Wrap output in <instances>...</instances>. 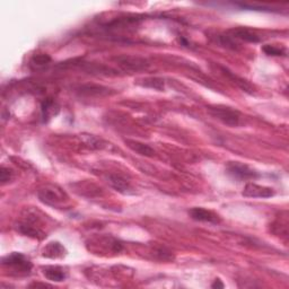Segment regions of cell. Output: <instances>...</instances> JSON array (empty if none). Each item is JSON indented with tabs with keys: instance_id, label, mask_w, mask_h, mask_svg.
<instances>
[{
	"instance_id": "ac0fdd59",
	"label": "cell",
	"mask_w": 289,
	"mask_h": 289,
	"mask_svg": "<svg viewBox=\"0 0 289 289\" xmlns=\"http://www.w3.org/2000/svg\"><path fill=\"white\" fill-rule=\"evenodd\" d=\"M51 62V57L46 55V53H39V55H35L32 59L30 61L31 68H33L34 70L42 69L44 67L48 66Z\"/></svg>"
},
{
	"instance_id": "6da1fadb",
	"label": "cell",
	"mask_w": 289,
	"mask_h": 289,
	"mask_svg": "<svg viewBox=\"0 0 289 289\" xmlns=\"http://www.w3.org/2000/svg\"><path fill=\"white\" fill-rule=\"evenodd\" d=\"M209 113L213 118L228 127H237L241 123V114L237 110L226 105H212L208 108Z\"/></svg>"
},
{
	"instance_id": "603a6c76",
	"label": "cell",
	"mask_w": 289,
	"mask_h": 289,
	"mask_svg": "<svg viewBox=\"0 0 289 289\" xmlns=\"http://www.w3.org/2000/svg\"><path fill=\"white\" fill-rule=\"evenodd\" d=\"M211 287L212 288H224V283L221 282V280H219V279H216L215 280V282H213L212 284H211Z\"/></svg>"
},
{
	"instance_id": "d6986e66",
	"label": "cell",
	"mask_w": 289,
	"mask_h": 289,
	"mask_svg": "<svg viewBox=\"0 0 289 289\" xmlns=\"http://www.w3.org/2000/svg\"><path fill=\"white\" fill-rule=\"evenodd\" d=\"M216 42L219 44L220 47L229 49V50H238L239 44L235 42V39L230 37V35H217Z\"/></svg>"
},
{
	"instance_id": "5bb4252c",
	"label": "cell",
	"mask_w": 289,
	"mask_h": 289,
	"mask_svg": "<svg viewBox=\"0 0 289 289\" xmlns=\"http://www.w3.org/2000/svg\"><path fill=\"white\" fill-rule=\"evenodd\" d=\"M82 68L92 75H104V76H117L118 75L114 69L100 64H84Z\"/></svg>"
},
{
	"instance_id": "8fae6325",
	"label": "cell",
	"mask_w": 289,
	"mask_h": 289,
	"mask_svg": "<svg viewBox=\"0 0 289 289\" xmlns=\"http://www.w3.org/2000/svg\"><path fill=\"white\" fill-rule=\"evenodd\" d=\"M42 273L48 280L60 282L67 278L66 271L58 265H47L42 268Z\"/></svg>"
},
{
	"instance_id": "e0dca14e",
	"label": "cell",
	"mask_w": 289,
	"mask_h": 289,
	"mask_svg": "<svg viewBox=\"0 0 289 289\" xmlns=\"http://www.w3.org/2000/svg\"><path fill=\"white\" fill-rule=\"evenodd\" d=\"M17 230L21 234L25 235V236L29 237H33V238H38V239H42L44 237V233L41 229L38 227H34V226L30 225L28 223H20L17 225Z\"/></svg>"
},
{
	"instance_id": "7c38bea8",
	"label": "cell",
	"mask_w": 289,
	"mask_h": 289,
	"mask_svg": "<svg viewBox=\"0 0 289 289\" xmlns=\"http://www.w3.org/2000/svg\"><path fill=\"white\" fill-rule=\"evenodd\" d=\"M126 144H127L128 147L132 150V152L139 154V155H141V156H145V157H154L155 156V150L150 147V146L144 144V142L127 139Z\"/></svg>"
},
{
	"instance_id": "7a4b0ae2",
	"label": "cell",
	"mask_w": 289,
	"mask_h": 289,
	"mask_svg": "<svg viewBox=\"0 0 289 289\" xmlns=\"http://www.w3.org/2000/svg\"><path fill=\"white\" fill-rule=\"evenodd\" d=\"M2 264L4 266H8L13 270V272L17 275H26L31 273L32 270V263L31 261L22 253H11V254L3 257Z\"/></svg>"
},
{
	"instance_id": "2e32d148",
	"label": "cell",
	"mask_w": 289,
	"mask_h": 289,
	"mask_svg": "<svg viewBox=\"0 0 289 289\" xmlns=\"http://www.w3.org/2000/svg\"><path fill=\"white\" fill-rule=\"evenodd\" d=\"M220 69H221V71H223V74L225 75V76H227L229 79H232L233 83L236 84V85L241 88L243 92H246V93H248V94H253V92H254L253 91V87L245 81V79L238 77L237 75H235L234 73H232V71L228 70L227 68H225V67H220Z\"/></svg>"
},
{
	"instance_id": "7402d4cb",
	"label": "cell",
	"mask_w": 289,
	"mask_h": 289,
	"mask_svg": "<svg viewBox=\"0 0 289 289\" xmlns=\"http://www.w3.org/2000/svg\"><path fill=\"white\" fill-rule=\"evenodd\" d=\"M13 179H14V172H13L11 168L3 166L2 170H0V181H2V183L5 184Z\"/></svg>"
},
{
	"instance_id": "44dd1931",
	"label": "cell",
	"mask_w": 289,
	"mask_h": 289,
	"mask_svg": "<svg viewBox=\"0 0 289 289\" xmlns=\"http://www.w3.org/2000/svg\"><path fill=\"white\" fill-rule=\"evenodd\" d=\"M142 86L154 88V90L157 91H163L164 90V81L162 78L157 77H152V78H146L142 81Z\"/></svg>"
},
{
	"instance_id": "52a82bcc",
	"label": "cell",
	"mask_w": 289,
	"mask_h": 289,
	"mask_svg": "<svg viewBox=\"0 0 289 289\" xmlns=\"http://www.w3.org/2000/svg\"><path fill=\"white\" fill-rule=\"evenodd\" d=\"M189 216L195 221H202V223L218 224L220 223V217L211 210L201 207H195L189 210Z\"/></svg>"
},
{
	"instance_id": "3957f363",
	"label": "cell",
	"mask_w": 289,
	"mask_h": 289,
	"mask_svg": "<svg viewBox=\"0 0 289 289\" xmlns=\"http://www.w3.org/2000/svg\"><path fill=\"white\" fill-rule=\"evenodd\" d=\"M38 197L40 201L48 204V206L58 207L65 201H68V195L64 190L56 185H46L38 191Z\"/></svg>"
},
{
	"instance_id": "8992f818",
	"label": "cell",
	"mask_w": 289,
	"mask_h": 289,
	"mask_svg": "<svg viewBox=\"0 0 289 289\" xmlns=\"http://www.w3.org/2000/svg\"><path fill=\"white\" fill-rule=\"evenodd\" d=\"M77 93L84 97H104L115 94V92L109 87L102 85H93V84L79 86L77 88Z\"/></svg>"
},
{
	"instance_id": "4fadbf2b",
	"label": "cell",
	"mask_w": 289,
	"mask_h": 289,
	"mask_svg": "<svg viewBox=\"0 0 289 289\" xmlns=\"http://www.w3.org/2000/svg\"><path fill=\"white\" fill-rule=\"evenodd\" d=\"M42 255L49 259H60L66 255V248L59 242H51L44 247Z\"/></svg>"
},
{
	"instance_id": "9c48e42d",
	"label": "cell",
	"mask_w": 289,
	"mask_h": 289,
	"mask_svg": "<svg viewBox=\"0 0 289 289\" xmlns=\"http://www.w3.org/2000/svg\"><path fill=\"white\" fill-rule=\"evenodd\" d=\"M230 37L234 39L242 40L244 42L248 43H259L261 41V38L259 34H256L254 31H252L247 28H235L229 31Z\"/></svg>"
},
{
	"instance_id": "ba28073f",
	"label": "cell",
	"mask_w": 289,
	"mask_h": 289,
	"mask_svg": "<svg viewBox=\"0 0 289 289\" xmlns=\"http://www.w3.org/2000/svg\"><path fill=\"white\" fill-rule=\"evenodd\" d=\"M243 195L248 198H271L274 195L273 189L268 188V186L259 185L255 183H247L243 189Z\"/></svg>"
},
{
	"instance_id": "30bf717a",
	"label": "cell",
	"mask_w": 289,
	"mask_h": 289,
	"mask_svg": "<svg viewBox=\"0 0 289 289\" xmlns=\"http://www.w3.org/2000/svg\"><path fill=\"white\" fill-rule=\"evenodd\" d=\"M109 183L115 191H118V192L120 193H122V194L132 193L130 183H129V182L121 175H118V174L109 175Z\"/></svg>"
},
{
	"instance_id": "9a60e30c",
	"label": "cell",
	"mask_w": 289,
	"mask_h": 289,
	"mask_svg": "<svg viewBox=\"0 0 289 289\" xmlns=\"http://www.w3.org/2000/svg\"><path fill=\"white\" fill-rule=\"evenodd\" d=\"M59 106L52 99H47L42 103L41 106V112H42V120L43 122H48L49 120L52 119L53 117L59 113Z\"/></svg>"
},
{
	"instance_id": "277c9868",
	"label": "cell",
	"mask_w": 289,
	"mask_h": 289,
	"mask_svg": "<svg viewBox=\"0 0 289 289\" xmlns=\"http://www.w3.org/2000/svg\"><path fill=\"white\" fill-rule=\"evenodd\" d=\"M114 61L126 73H138L144 71L149 67V61L142 57L138 56H118L114 58Z\"/></svg>"
},
{
	"instance_id": "ffe728a7",
	"label": "cell",
	"mask_w": 289,
	"mask_h": 289,
	"mask_svg": "<svg viewBox=\"0 0 289 289\" xmlns=\"http://www.w3.org/2000/svg\"><path fill=\"white\" fill-rule=\"evenodd\" d=\"M262 50L268 56H273V57H284L286 56V49L277 46H271V44H266Z\"/></svg>"
},
{
	"instance_id": "5b68a950",
	"label": "cell",
	"mask_w": 289,
	"mask_h": 289,
	"mask_svg": "<svg viewBox=\"0 0 289 289\" xmlns=\"http://www.w3.org/2000/svg\"><path fill=\"white\" fill-rule=\"evenodd\" d=\"M226 171L228 174L237 180H254L259 177V173L253 170L248 165L241 162H228L226 165Z\"/></svg>"
}]
</instances>
